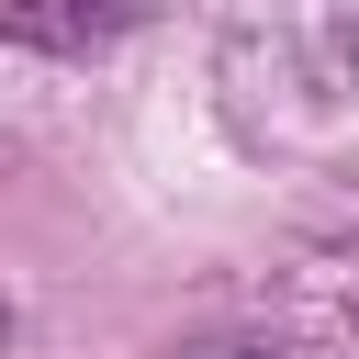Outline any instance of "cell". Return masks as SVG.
I'll use <instances>...</instances> for the list:
<instances>
[{"instance_id":"1","label":"cell","mask_w":359,"mask_h":359,"mask_svg":"<svg viewBox=\"0 0 359 359\" xmlns=\"http://www.w3.org/2000/svg\"><path fill=\"white\" fill-rule=\"evenodd\" d=\"M157 0H11V45H34V56H101Z\"/></svg>"},{"instance_id":"2","label":"cell","mask_w":359,"mask_h":359,"mask_svg":"<svg viewBox=\"0 0 359 359\" xmlns=\"http://www.w3.org/2000/svg\"><path fill=\"white\" fill-rule=\"evenodd\" d=\"M168 359H303V348H280V337H180Z\"/></svg>"}]
</instances>
